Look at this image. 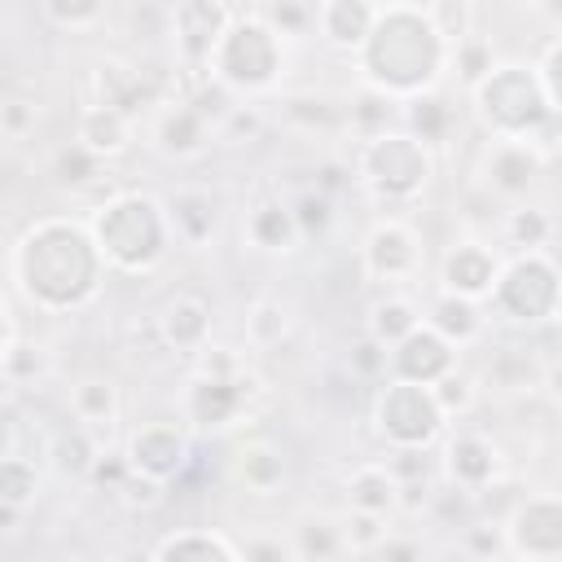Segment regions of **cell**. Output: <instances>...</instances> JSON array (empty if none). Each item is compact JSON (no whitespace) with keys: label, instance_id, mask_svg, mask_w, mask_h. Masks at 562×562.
Segmentation results:
<instances>
[{"label":"cell","instance_id":"63","mask_svg":"<svg viewBox=\"0 0 562 562\" xmlns=\"http://www.w3.org/2000/svg\"><path fill=\"white\" fill-rule=\"evenodd\" d=\"M558 154H562V140H558Z\"/></svg>","mask_w":562,"mask_h":562},{"label":"cell","instance_id":"21","mask_svg":"<svg viewBox=\"0 0 562 562\" xmlns=\"http://www.w3.org/2000/svg\"><path fill=\"white\" fill-rule=\"evenodd\" d=\"M215 140V127L189 105V101H167L154 114V145L167 158H198Z\"/></svg>","mask_w":562,"mask_h":562},{"label":"cell","instance_id":"11","mask_svg":"<svg viewBox=\"0 0 562 562\" xmlns=\"http://www.w3.org/2000/svg\"><path fill=\"white\" fill-rule=\"evenodd\" d=\"M360 259H364V272L373 281H413L422 272L426 250H422L417 228L404 215H386V220H378L369 228Z\"/></svg>","mask_w":562,"mask_h":562},{"label":"cell","instance_id":"42","mask_svg":"<svg viewBox=\"0 0 562 562\" xmlns=\"http://www.w3.org/2000/svg\"><path fill=\"white\" fill-rule=\"evenodd\" d=\"M40 496V461L35 457H4L0 461V505L26 514Z\"/></svg>","mask_w":562,"mask_h":562},{"label":"cell","instance_id":"41","mask_svg":"<svg viewBox=\"0 0 562 562\" xmlns=\"http://www.w3.org/2000/svg\"><path fill=\"white\" fill-rule=\"evenodd\" d=\"M285 338H290V307L281 299H272V294L268 299H255L246 307V342L255 351H272Z\"/></svg>","mask_w":562,"mask_h":562},{"label":"cell","instance_id":"12","mask_svg":"<svg viewBox=\"0 0 562 562\" xmlns=\"http://www.w3.org/2000/svg\"><path fill=\"white\" fill-rule=\"evenodd\" d=\"M255 391H259L255 373H241V378H202V373H193V382L184 391V422L198 426V430H224L246 413Z\"/></svg>","mask_w":562,"mask_h":562},{"label":"cell","instance_id":"29","mask_svg":"<svg viewBox=\"0 0 562 562\" xmlns=\"http://www.w3.org/2000/svg\"><path fill=\"white\" fill-rule=\"evenodd\" d=\"M347 509H364V514H395L400 509V479L386 461H364L347 474Z\"/></svg>","mask_w":562,"mask_h":562},{"label":"cell","instance_id":"32","mask_svg":"<svg viewBox=\"0 0 562 562\" xmlns=\"http://www.w3.org/2000/svg\"><path fill=\"white\" fill-rule=\"evenodd\" d=\"M294 553L299 562H338L347 553V540H342V522L334 514H303L294 522Z\"/></svg>","mask_w":562,"mask_h":562},{"label":"cell","instance_id":"4","mask_svg":"<svg viewBox=\"0 0 562 562\" xmlns=\"http://www.w3.org/2000/svg\"><path fill=\"white\" fill-rule=\"evenodd\" d=\"M430 176H435V154L422 140H413L404 127H395L378 140H364L356 149V180L391 215L413 206L426 193Z\"/></svg>","mask_w":562,"mask_h":562},{"label":"cell","instance_id":"60","mask_svg":"<svg viewBox=\"0 0 562 562\" xmlns=\"http://www.w3.org/2000/svg\"><path fill=\"white\" fill-rule=\"evenodd\" d=\"M544 391H549L553 404H562V356H553V360L544 364Z\"/></svg>","mask_w":562,"mask_h":562},{"label":"cell","instance_id":"22","mask_svg":"<svg viewBox=\"0 0 562 562\" xmlns=\"http://www.w3.org/2000/svg\"><path fill=\"white\" fill-rule=\"evenodd\" d=\"M378 9L382 4H369V0H325V4H316V31L329 48L360 53L378 22Z\"/></svg>","mask_w":562,"mask_h":562},{"label":"cell","instance_id":"57","mask_svg":"<svg viewBox=\"0 0 562 562\" xmlns=\"http://www.w3.org/2000/svg\"><path fill=\"white\" fill-rule=\"evenodd\" d=\"M536 70H540V83H544V97H549L553 119H562V40L549 44V53H544V61Z\"/></svg>","mask_w":562,"mask_h":562},{"label":"cell","instance_id":"20","mask_svg":"<svg viewBox=\"0 0 562 562\" xmlns=\"http://www.w3.org/2000/svg\"><path fill=\"white\" fill-rule=\"evenodd\" d=\"M158 338L171 351L202 356L211 347V303L202 294H171L158 312Z\"/></svg>","mask_w":562,"mask_h":562},{"label":"cell","instance_id":"1","mask_svg":"<svg viewBox=\"0 0 562 562\" xmlns=\"http://www.w3.org/2000/svg\"><path fill=\"white\" fill-rule=\"evenodd\" d=\"M105 255L88 224L53 215L35 220L9 250L13 290L44 312H75L101 290Z\"/></svg>","mask_w":562,"mask_h":562},{"label":"cell","instance_id":"35","mask_svg":"<svg viewBox=\"0 0 562 562\" xmlns=\"http://www.w3.org/2000/svg\"><path fill=\"white\" fill-rule=\"evenodd\" d=\"M154 562H241V553L215 531H176L154 549Z\"/></svg>","mask_w":562,"mask_h":562},{"label":"cell","instance_id":"33","mask_svg":"<svg viewBox=\"0 0 562 562\" xmlns=\"http://www.w3.org/2000/svg\"><path fill=\"white\" fill-rule=\"evenodd\" d=\"M395 123H400V101H391L378 88H364L347 101V127H351V136H360V145L395 132Z\"/></svg>","mask_w":562,"mask_h":562},{"label":"cell","instance_id":"7","mask_svg":"<svg viewBox=\"0 0 562 562\" xmlns=\"http://www.w3.org/2000/svg\"><path fill=\"white\" fill-rule=\"evenodd\" d=\"M492 316L509 325H544L562 307V268L549 259V250L514 255L501 268V281L487 299Z\"/></svg>","mask_w":562,"mask_h":562},{"label":"cell","instance_id":"6","mask_svg":"<svg viewBox=\"0 0 562 562\" xmlns=\"http://www.w3.org/2000/svg\"><path fill=\"white\" fill-rule=\"evenodd\" d=\"M285 70V40L259 18V9H237L215 57L211 75L228 92H268Z\"/></svg>","mask_w":562,"mask_h":562},{"label":"cell","instance_id":"51","mask_svg":"<svg viewBox=\"0 0 562 562\" xmlns=\"http://www.w3.org/2000/svg\"><path fill=\"white\" fill-rule=\"evenodd\" d=\"M114 496H119L123 509H132V514H149V509H158V505L167 501V483H162V479H149V474H140V470H132Z\"/></svg>","mask_w":562,"mask_h":562},{"label":"cell","instance_id":"59","mask_svg":"<svg viewBox=\"0 0 562 562\" xmlns=\"http://www.w3.org/2000/svg\"><path fill=\"white\" fill-rule=\"evenodd\" d=\"M127 474H132V465H127V457H114V452H101L88 479H92L97 487H105V492H119Z\"/></svg>","mask_w":562,"mask_h":562},{"label":"cell","instance_id":"31","mask_svg":"<svg viewBox=\"0 0 562 562\" xmlns=\"http://www.w3.org/2000/svg\"><path fill=\"white\" fill-rule=\"evenodd\" d=\"M413 329H422V312L408 294H382L369 303V316H364V334L378 338L386 351L400 347Z\"/></svg>","mask_w":562,"mask_h":562},{"label":"cell","instance_id":"56","mask_svg":"<svg viewBox=\"0 0 562 562\" xmlns=\"http://www.w3.org/2000/svg\"><path fill=\"white\" fill-rule=\"evenodd\" d=\"M369 562H426V544L417 536H404V531H391L373 553Z\"/></svg>","mask_w":562,"mask_h":562},{"label":"cell","instance_id":"15","mask_svg":"<svg viewBox=\"0 0 562 562\" xmlns=\"http://www.w3.org/2000/svg\"><path fill=\"white\" fill-rule=\"evenodd\" d=\"M439 465H443V479L452 487L470 492V496H483L492 483H501V470H505L501 448L479 430H457L443 443V461Z\"/></svg>","mask_w":562,"mask_h":562},{"label":"cell","instance_id":"45","mask_svg":"<svg viewBox=\"0 0 562 562\" xmlns=\"http://www.w3.org/2000/svg\"><path fill=\"white\" fill-rule=\"evenodd\" d=\"M40 18L57 31L79 35V31H92L105 22V4H97V0H40Z\"/></svg>","mask_w":562,"mask_h":562},{"label":"cell","instance_id":"49","mask_svg":"<svg viewBox=\"0 0 562 562\" xmlns=\"http://www.w3.org/2000/svg\"><path fill=\"white\" fill-rule=\"evenodd\" d=\"M259 18L281 35V40H299L316 31V4H299V0H281V4H259Z\"/></svg>","mask_w":562,"mask_h":562},{"label":"cell","instance_id":"38","mask_svg":"<svg viewBox=\"0 0 562 562\" xmlns=\"http://www.w3.org/2000/svg\"><path fill=\"white\" fill-rule=\"evenodd\" d=\"M101 167H105V158H97V154H88L79 140H70V145H61V149L53 154L48 176H53V184H57V189L88 193V189H97V184H101Z\"/></svg>","mask_w":562,"mask_h":562},{"label":"cell","instance_id":"24","mask_svg":"<svg viewBox=\"0 0 562 562\" xmlns=\"http://www.w3.org/2000/svg\"><path fill=\"white\" fill-rule=\"evenodd\" d=\"M544 364L531 347H496L483 364V378L479 386H492V391H505V395H531L536 386H544Z\"/></svg>","mask_w":562,"mask_h":562},{"label":"cell","instance_id":"54","mask_svg":"<svg viewBox=\"0 0 562 562\" xmlns=\"http://www.w3.org/2000/svg\"><path fill=\"white\" fill-rule=\"evenodd\" d=\"M426 13H430V22L439 26V35L448 40V48H452L457 40H465L470 31H479V26H474V9L461 4V0H457V4H452V0H443V4H426Z\"/></svg>","mask_w":562,"mask_h":562},{"label":"cell","instance_id":"23","mask_svg":"<svg viewBox=\"0 0 562 562\" xmlns=\"http://www.w3.org/2000/svg\"><path fill=\"white\" fill-rule=\"evenodd\" d=\"M400 127L435 154L457 132V101L443 88H430V92H422V97H413V101L400 105Z\"/></svg>","mask_w":562,"mask_h":562},{"label":"cell","instance_id":"55","mask_svg":"<svg viewBox=\"0 0 562 562\" xmlns=\"http://www.w3.org/2000/svg\"><path fill=\"white\" fill-rule=\"evenodd\" d=\"M193 373H202V378H241V373H250V369H246V356H241V351L211 342L202 356H193Z\"/></svg>","mask_w":562,"mask_h":562},{"label":"cell","instance_id":"48","mask_svg":"<svg viewBox=\"0 0 562 562\" xmlns=\"http://www.w3.org/2000/svg\"><path fill=\"white\" fill-rule=\"evenodd\" d=\"M474 562H501L505 553H509V540H505V522H496V518H474V522H465L461 527V540H457Z\"/></svg>","mask_w":562,"mask_h":562},{"label":"cell","instance_id":"61","mask_svg":"<svg viewBox=\"0 0 562 562\" xmlns=\"http://www.w3.org/2000/svg\"><path fill=\"white\" fill-rule=\"evenodd\" d=\"M119 562H154V553H149V549H127Z\"/></svg>","mask_w":562,"mask_h":562},{"label":"cell","instance_id":"17","mask_svg":"<svg viewBox=\"0 0 562 562\" xmlns=\"http://www.w3.org/2000/svg\"><path fill=\"white\" fill-rule=\"evenodd\" d=\"M457 369V347L448 338H439L426 321L422 329H413L400 347H391V378L400 382H417V386H435L443 373Z\"/></svg>","mask_w":562,"mask_h":562},{"label":"cell","instance_id":"27","mask_svg":"<svg viewBox=\"0 0 562 562\" xmlns=\"http://www.w3.org/2000/svg\"><path fill=\"white\" fill-rule=\"evenodd\" d=\"M233 483L246 496H277L285 483V457L268 439H250L233 452Z\"/></svg>","mask_w":562,"mask_h":562},{"label":"cell","instance_id":"40","mask_svg":"<svg viewBox=\"0 0 562 562\" xmlns=\"http://www.w3.org/2000/svg\"><path fill=\"white\" fill-rule=\"evenodd\" d=\"M553 215L544 206H531V202H518L514 211H505V241L518 250V255H531V250H549L553 241Z\"/></svg>","mask_w":562,"mask_h":562},{"label":"cell","instance_id":"46","mask_svg":"<svg viewBox=\"0 0 562 562\" xmlns=\"http://www.w3.org/2000/svg\"><path fill=\"white\" fill-rule=\"evenodd\" d=\"M290 211H294V220H299L303 241L325 237V233H329V224H334V193H325V189L307 184V189H299V193L290 198Z\"/></svg>","mask_w":562,"mask_h":562},{"label":"cell","instance_id":"52","mask_svg":"<svg viewBox=\"0 0 562 562\" xmlns=\"http://www.w3.org/2000/svg\"><path fill=\"white\" fill-rule=\"evenodd\" d=\"M35 123H40V105L26 101V97H18V92H9L4 105H0V136L9 145H18V140H26L35 132Z\"/></svg>","mask_w":562,"mask_h":562},{"label":"cell","instance_id":"50","mask_svg":"<svg viewBox=\"0 0 562 562\" xmlns=\"http://www.w3.org/2000/svg\"><path fill=\"white\" fill-rule=\"evenodd\" d=\"M347 369H351L356 382H386V378H391V351H386L378 338L360 334V338L347 347Z\"/></svg>","mask_w":562,"mask_h":562},{"label":"cell","instance_id":"34","mask_svg":"<svg viewBox=\"0 0 562 562\" xmlns=\"http://www.w3.org/2000/svg\"><path fill=\"white\" fill-rule=\"evenodd\" d=\"M97 457H101L97 435H88V430L75 426V422L48 439V461H53V470H57L61 479H88L92 465H97Z\"/></svg>","mask_w":562,"mask_h":562},{"label":"cell","instance_id":"3","mask_svg":"<svg viewBox=\"0 0 562 562\" xmlns=\"http://www.w3.org/2000/svg\"><path fill=\"white\" fill-rule=\"evenodd\" d=\"M101 255L119 272H149L171 246L167 206L149 193H114L88 220Z\"/></svg>","mask_w":562,"mask_h":562},{"label":"cell","instance_id":"18","mask_svg":"<svg viewBox=\"0 0 562 562\" xmlns=\"http://www.w3.org/2000/svg\"><path fill=\"white\" fill-rule=\"evenodd\" d=\"M167 206V224H171V241L189 246V250H206L215 241L220 228V202L211 189L202 184H180L162 198Z\"/></svg>","mask_w":562,"mask_h":562},{"label":"cell","instance_id":"30","mask_svg":"<svg viewBox=\"0 0 562 562\" xmlns=\"http://www.w3.org/2000/svg\"><path fill=\"white\" fill-rule=\"evenodd\" d=\"M426 325H430L439 338H448L452 347H470V342H479V338H483L487 316H483V307H479V303H470V299H461V294L439 290V294L430 299V307H426Z\"/></svg>","mask_w":562,"mask_h":562},{"label":"cell","instance_id":"37","mask_svg":"<svg viewBox=\"0 0 562 562\" xmlns=\"http://www.w3.org/2000/svg\"><path fill=\"white\" fill-rule=\"evenodd\" d=\"M281 119L303 132H329V127L347 123V105H338L334 97H321V92H290V97H281Z\"/></svg>","mask_w":562,"mask_h":562},{"label":"cell","instance_id":"44","mask_svg":"<svg viewBox=\"0 0 562 562\" xmlns=\"http://www.w3.org/2000/svg\"><path fill=\"white\" fill-rule=\"evenodd\" d=\"M338 522H342L347 553H360V558H369V553H373V549L395 531L386 514H364V509H342V514H338Z\"/></svg>","mask_w":562,"mask_h":562},{"label":"cell","instance_id":"16","mask_svg":"<svg viewBox=\"0 0 562 562\" xmlns=\"http://www.w3.org/2000/svg\"><path fill=\"white\" fill-rule=\"evenodd\" d=\"M123 457H127L132 470H140V474L167 483V479H176V474L184 470V461H189V439H184V430H180L176 422H145V426H136V430L127 435Z\"/></svg>","mask_w":562,"mask_h":562},{"label":"cell","instance_id":"9","mask_svg":"<svg viewBox=\"0 0 562 562\" xmlns=\"http://www.w3.org/2000/svg\"><path fill=\"white\" fill-rule=\"evenodd\" d=\"M505 540L518 562H562V496H522L505 514Z\"/></svg>","mask_w":562,"mask_h":562},{"label":"cell","instance_id":"53","mask_svg":"<svg viewBox=\"0 0 562 562\" xmlns=\"http://www.w3.org/2000/svg\"><path fill=\"white\" fill-rule=\"evenodd\" d=\"M263 127H268V119H263L259 105H237V110L215 127V140H224V145H255V140L263 136Z\"/></svg>","mask_w":562,"mask_h":562},{"label":"cell","instance_id":"8","mask_svg":"<svg viewBox=\"0 0 562 562\" xmlns=\"http://www.w3.org/2000/svg\"><path fill=\"white\" fill-rule=\"evenodd\" d=\"M448 417L439 413L430 386H417V382H400V378H386L378 386V400H373V430L378 439H386L391 452L400 448H417L426 452L439 435H443Z\"/></svg>","mask_w":562,"mask_h":562},{"label":"cell","instance_id":"62","mask_svg":"<svg viewBox=\"0 0 562 562\" xmlns=\"http://www.w3.org/2000/svg\"><path fill=\"white\" fill-rule=\"evenodd\" d=\"M439 562H474V558H470V553H465V549H461V544H457V549H448V553H443V558H439Z\"/></svg>","mask_w":562,"mask_h":562},{"label":"cell","instance_id":"25","mask_svg":"<svg viewBox=\"0 0 562 562\" xmlns=\"http://www.w3.org/2000/svg\"><path fill=\"white\" fill-rule=\"evenodd\" d=\"M66 404H70L75 426H83L88 435H97V443H101V435H110L119 426V413H123L119 386L110 378H79L66 391Z\"/></svg>","mask_w":562,"mask_h":562},{"label":"cell","instance_id":"14","mask_svg":"<svg viewBox=\"0 0 562 562\" xmlns=\"http://www.w3.org/2000/svg\"><path fill=\"white\" fill-rule=\"evenodd\" d=\"M501 255L487 246V241H479V237H461V241H452L448 250H443V259H439V290H448V294H461V299H470V303H483V299H492V290H496V281H501Z\"/></svg>","mask_w":562,"mask_h":562},{"label":"cell","instance_id":"13","mask_svg":"<svg viewBox=\"0 0 562 562\" xmlns=\"http://www.w3.org/2000/svg\"><path fill=\"white\" fill-rule=\"evenodd\" d=\"M540 171H544V149H540V140H501V136H492L487 149H483V162H479L483 184H487L496 198H509V202L527 198V193L536 189Z\"/></svg>","mask_w":562,"mask_h":562},{"label":"cell","instance_id":"5","mask_svg":"<svg viewBox=\"0 0 562 562\" xmlns=\"http://www.w3.org/2000/svg\"><path fill=\"white\" fill-rule=\"evenodd\" d=\"M474 114L483 119V127L501 140H536L553 119L540 70L522 66V61H501L492 70V79L483 88L470 92Z\"/></svg>","mask_w":562,"mask_h":562},{"label":"cell","instance_id":"43","mask_svg":"<svg viewBox=\"0 0 562 562\" xmlns=\"http://www.w3.org/2000/svg\"><path fill=\"white\" fill-rule=\"evenodd\" d=\"M180 101H189V105H193V110H198V114H202L211 127H220V123H224V119H228V114L241 105V101H237V92H228V88H224V83H220L211 70H206V75H193Z\"/></svg>","mask_w":562,"mask_h":562},{"label":"cell","instance_id":"26","mask_svg":"<svg viewBox=\"0 0 562 562\" xmlns=\"http://www.w3.org/2000/svg\"><path fill=\"white\" fill-rule=\"evenodd\" d=\"M246 241H250L255 250H268V255H290V250H299L303 233H299V220H294L290 202H281V198L255 202L250 215H246Z\"/></svg>","mask_w":562,"mask_h":562},{"label":"cell","instance_id":"47","mask_svg":"<svg viewBox=\"0 0 562 562\" xmlns=\"http://www.w3.org/2000/svg\"><path fill=\"white\" fill-rule=\"evenodd\" d=\"M430 395H435V404H439L443 417H465V413L479 404V378L457 364L452 373H443V378L430 386Z\"/></svg>","mask_w":562,"mask_h":562},{"label":"cell","instance_id":"58","mask_svg":"<svg viewBox=\"0 0 562 562\" xmlns=\"http://www.w3.org/2000/svg\"><path fill=\"white\" fill-rule=\"evenodd\" d=\"M241 562H299V553L281 536H250L241 549Z\"/></svg>","mask_w":562,"mask_h":562},{"label":"cell","instance_id":"19","mask_svg":"<svg viewBox=\"0 0 562 562\" xmlns=\"http://www.w3.org/2000/svg\"><path fill=\"white\" fill-rule=\"evenodd\" d=\"M88 83H92V101L88 105H110V110H119L127 119H136L145 105L158 101V88L149 83V75L136 70L132 61H123V57L97 61V70H92Z\"/></svg>","mask_w":562,"mask_h":562},{"label":"cell","instance_id":"10","mask_svg":"<svg viewBox=\"0 0 562 562\" xmlns=\"http://www.w3.org/2000/svg\"><path fill=\"white\" fill-rule=\"evenodd\" d=\"M237 9L228 4H215V0H189V4H176L167 18H171V40H176V57L180 66L193 75H206L211 70V57L228 31Z\"/></svg>","mask_w":562,"mask_h":562},{"label":"cell","instance_id":"39","mask_svg":"<svg viewBox=\"0 0 562 562\" xmlns=\"http://www.w3.org/2000/svg\"><path fill=\"white\" fill-rule=\"evenodd\" d=\"M0 364H4V382H9V386H35V382L48 373V356H44V347L22 342L13 316L4 321V356H0Z\"/></svg>","mask_w":562,"mask_h":562},{"label":"cell","instance_id":"28","mask_svg":"<svg viewBox=\"0 0 562 562\" xmlns=\"http://www.w3.org/2000/svg\"><path fill=\"white\" fill-rule=\"evenodd\" d=\"M75 140L97 158H119L132 145V119L110 105H83L75 119Z\"/></svg>","mask_w":562,"mask_h":562},{"label":"cell","instance_id":"36","mask_svg":"<svg viewBox=\"0 0 562 562\" xmlns=\"http://www.w3.org/2000/svg\"><path fill=\"white\" fill-rule=\"evenodd\" d=\"M496 66H501V61H496V48H492V40H487L483 31H470L465 40H457V44L448 48V70L457 75V83H461L465 92L483 88Z\"/></svg>","mask_w":562,"mask_h":562},{"label":"cell","instance_id":"2","mask_svg":"<svg viewBox=\"0 0 562 562\" xmlns=\"http://www.w3.org/2000/svg\"><path fill=\"white\" fill-rule=\"evenodd\" d=\"M356 57H360L364 88H378L404 105V101L439 88V79L448 70V40L430 22L426 4H382L378 22Z\"/></svg>","mask_w":562,"mask_h":562}]
</instances>
